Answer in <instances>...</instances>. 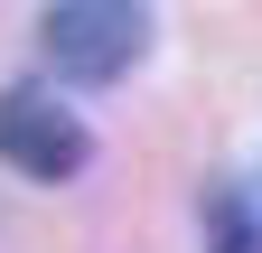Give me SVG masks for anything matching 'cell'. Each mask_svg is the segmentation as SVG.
<instances>
[{
	"label": "cell",
	"instance_id": "1",
	"mask_svg": "<svg viewBox=\"0 0 262 253\" xmlns=\"http://www.w3.org/2000/svg\"><path fill=\"white\" fill-rule=\"evenodd\" d=\"M38 47H47V66H56L66 85H113V75L141 66L150 10H141V0H47Z\"/></svg>",
	"mask_w": 262,
	"mask_h": 253
},
{
	"label": "cell",
	"instance_id": "2",
	"mask_svg": "<svg viewBox=\"0 0 262 253\" xmlns=\"http://www.w3.org/2000/svg\"><path fill=\"white\" fill-rule=\"evenodd\" d=\"M84 122L66 113V103H47V94H0V160H10L19 178H75L84 169Z\"/></svg>",
	"mask_w": 262,
	"mask_h": 253
}]
</instances>
